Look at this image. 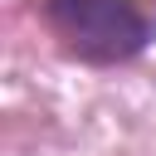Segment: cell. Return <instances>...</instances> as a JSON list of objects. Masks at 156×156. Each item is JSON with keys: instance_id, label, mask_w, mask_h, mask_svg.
Returning a JSON list of instances; mask_svg holds the SVG:
<instances>
[{"instance_id": "cell-1", "label": "cell", "mask_w": 156, "mask_h": 156, "mask_svg": "<svg viewBox=\"0 0 156 156\" xmlns=\"http://www.w3.org/2000/svg\"><path fill=\"white\" fill-rule=\"evenodd\" d=\"M44 29L78 63H132L156 44V5L146 0H39Z\"/></svg>"}]
</instances>
